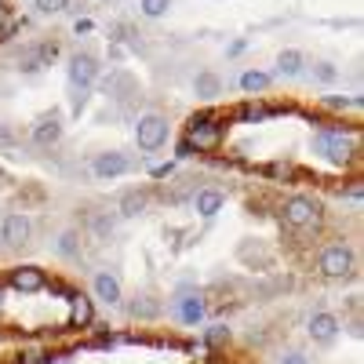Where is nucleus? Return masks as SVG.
Wrapping results in <instances>:
<instances>
[{
  "mask_svg": "<svg viewBox=\"0 0 364 364\" xmlns=\"http://www.w3.org/2000/svg\"><path fill=\"white\" fill-rule=\"evenodd\" d=\"M66 80H70V95H73V109L84 106L91 84L99 80V58L91 51H73L66 58Z\"/></svg>",
  "mask_w": 364,
  "mask_h": 364,
  "instance_id": "f257e3e1",
  "label": "nucleus"
},
{
  "mask_svg": "<svg viewBox=\"0 0 364 364\" xmlns=\"http://www.w3.org/2000/svg\"><path fill=\"white\" fill-rule=\"evenodd\" d=\"M281 215H284V223L291 230H317L321 219H324V208H321V200H314L306 193H295V197L284 200Z\"/></svg>",
  "mask_w": 364,
  "mask_h": 364,
  "instance_id": "f03ea898",
  "label": "nucleus"
},
{
  "mask_svg": "<svg viewBox=\"0 0 364 364\" xmlns=\"http://www.w3.org/2000/svg\"><path fill=\"white\" fill-rule=\"evenodd\" d=\"M317 269H321V277H328V281H343V277H353L357 259H353L350 245L336 240V245L321 248V255H317Z\"/></svg>",
  "mask_w": 364,
  "mask_h": 364,
  "instance_id": "7ed1b4c3",
  "label": "nucleus"
},
{
  "mask_svg": "<svg viewBox=\"0 0 364 364\" xmlns=\"http://www.w3.org/2000/svg\"><path fill=\"white\" fill-rule=\"evenodd\" d=\"M168 135H171V124H168V117H161V113H142L135 120V142H139L142 154L161 149L168 142Z\"/></svg>",
  "mask_w": 364,
  "mask_h": 364,
  "instance_id": "20e7f679",
  "label": "nucleus"
},
{
  "mask_svg": "<svg viewBox=\"0 0 364 364\" xmlns=\"http://www.w3.org/2000/svg\"><path fill=\"white\" fill-rule=\"evenodd\" d=\"M29 237H33V223H29L26 211H8L4 219H0V245L18 252L29 245Z\"/></svg>",
  "mask_w": 364,
  "mask_h": 364,
  "instance_id": "39448f33",
  "label": "nucleus"
},
{
  "mask_svg": "<svg viewBox=\"0 0 364 364\" xmlns=\"http://www.w3.org/2000/svg\"><path fill=\"white\" fill-rule=\"evenodd\" d=\"M223 120H215V117H193L190 120V132H186V146L193 149H215L219 142H223Z\"/></svg>",
  "mask_w": 364,
  "mask_h": 364,
  "instance_id": "423d86ee",
  "label": "nucleus"
},
{
  "mask_svg": "<svg viewBox=\"0 0 364 364\" xmlns=\"http://www.w3.org/2000/svg\"><path fill=\"white\" fill-rule=\"evenodd\" d=\"M314 149L331 164H346L353 157V139H343V132H321L314 139Z\"/></svg>",
  "mask_w": 364,
  "mask_h": 364,
  "instance_id": "0eeeda50",
  "label": "nucleus"
},
{
  "mask_svg": "<svg viewBox=\"0 0 364 364\" xmlns=\"http://www.w3.org/2000/svg\"><path fill=\"white\" fill-rule=\"evenodd\" d=\"M91 171H95V178L109 182V178H120L132 171V157L124 154V149H106V154H99L95 161H91Z\"/></svg>",
  "mask_w": 364,
  "mask_h": 364,
  "instance_id": "6e6552de",
  "label": "nucleus"
},
{
  "mask_svg": "<svg viewBox=\"0 0 364 364\" xmlns=\"http://www.w3.org/2000/svg\"><path fill=\"white\" fill-rule=\"evenodd\" d=\"M91 295H95L102 306H120V299H124V288H120V277L109 269H99L95 277H91Z\"/></svg>",
  "mask_w": 364,
  "mask_h": 364,
  "instance_id": "1a4fd4ad",
  "label": "nucleus"
},
{
  "mask_svg": "<svg viewBox=\"0 0 364 364\" xmlns=\"http://www.w3.org/2000/svg\"><path fill=\"white\" fill-rule=\"evenodd\" d=\"M339 331H343V321H339L336 314H328V310L314 314V317H310V324H306V336H310L314 343H321V346L336 343V336H339Z\"/></svg>",
  "mask_w": 364,
  "mask_h": 364,
  "instance_id": "9d476101",
  "label": "nucleus"
},
{
  "mask_svg": "<svg viewBox=\"0 0 364 364\" xmlns=\"http://www.w3.org/2000/svg\"><path fill=\"white\" fill-rule=\"evenodd\" d=\"M8 281H11L15 291L33 295V291H44V288H48V273H44L41 266H18V269H11Z\"/></svg>",
  "mask_w": 364,
  "mask_h": 364,
  "instance_id": "9b49d317",
  "label": "nucleus"
},
{
  "mask_svg": "<svg viewBox=\"0 0 364 364\" xmlns=\"http://www.w3.org/2000/svg\"><path fill=\"white\" fill-rule=\"evenodd\" d=\"M29 135H33L37 146H55L58 139H63V117H58L55 109L51 113H41L33 120V132H29Z\"/></svg>",
  "mask_w": 364,
  "mask_h": 364,
  "instance_id": "f8f14e48",
  "label": "nucleus"
},
{
  "mask_svg": "<svg viewBox=\"0 0 364 364\" xmlns=\"http://www.w3.org/2000/svg\"><path fill=\"white\" fill-rule=\"evenodd\" d=\"M175 314H178V321H182V324H197V321H204V314H208L204 295H200V291H186V295H178V299H175Z\"/></svg>",
  "mask_w": 364,
  "mask_h": 364,
  "instance_id": "ddd939ff",
  "label": "nucleus"
},
{
  "mask_svg": "<svg viewBox=\"0 0 364 364\" xmlns=\"http://www.w3.org/2000/svg\"><path fill=\"white\" fill-rule=\"evenodd\" d=\"M193 208H197L200 219H215L219 211L226 208V193H223V190H211V186H208V190H197V193H193Z\"/></svg>",
  "mask_w": 364,
  "mask_h": 364,
  "instance_id": "4468645a",
  "label": "nucleus"
},
{
  "mask_svg": "<svg viewBox=\"0 0 364 364\" xmlns=\"http://www.w3.org/2000/svg\"><path fill=\"white\" fill-rule=\"evenodd\" d=\"M146 208H149V190H128V193H120V200H117L120 219H139Z\"/></svg>",
  "mask_w": 364,
  "mask_h": 364,
  "instance_id": "2eb2a0df",
  "label": "nucleus"
},
{
  "mask_svg": "<svg viewBox=\"0 0 364 364\" xmlns=\"http://www.w3.org/2000/svg\"><path fill=\"white\" fill-rule=\"evenodd\" d=\"M193 95L200 99V102H215L219 95H223V80H219V73H197L193 77Z\"/></svg>",
  "mask_w": 364,
  "mask_h": 364,
  "instance_id": "dca6fc26",
  "label": "nucleus"
},
{
  "mask_svg": "<svg viewBox=\"0 0 364 364\" xmlns=\"http://www.w3.org/2000/svg\"><path fill=\"white\" fill-rule=\"evenodd\" d=\"M302 70H306V58H302V51L284 48V51L277 55V77H299Z\"/></svg>",
  "mask_w": 364,
  "mask_h": 364,
  "instance_id": "f3484780",
  "label": "nucleus"
},
{
  "mask_svg": "<svg viewBox=\"0 0 364 364\" xmlns=\"http://www.w3.org/2000/svg\"><path fill=\"white\" fill-rule=\"evenodd\" d=\"M91 317H95V310H91V299L87 295H70V321L77 324V328H87L91 324Z\"/></svg>",
  "mask_w": 364,
  "mask_h": 364,
  "instance_id": "a211bd4d",
  "label": "nucleus"
},
{
  "mask_svg": "<svg viewBox=\"0 0 364 364\" xmlns=\"http://www.w3.org/2000/svg\"><path fill=\"white\" fill-rule=\"evenodd\" d=\"M269 73H262V70H245V73H240V91H245V95H262V91L269 87Z\"/></svg>",
  "mask_w": 364,
  "mask_h": 364,
  "instance_id": "6ab92c4d",
  "label": "nucleus"
},
{
  "mask_svg": "<svg viewBox=\"0 0 364 364\" xmlns=\"http://www.w3.org/2000/svg\"><path fill=\"white\" fill-rule=\"evenodd\" d=\"M237 255H240V262H245V266H269V252L262 245H255V240H240Z\"/></svg>",
  "mask_w": 364,
  "mask_h": 364,
  "instance_id": "aec40b11",
  "label": "nucleus"
},
{
  "mask_svg": "<svg viewBox=\"0 0 364 364\" xmlns=\"http://www.w3.org/2000/svg\"><path fill=\"white\" fill-rule=\"evenodd\" d=\"M128 314L149 321V317H157V314H161V306H157V302L149 299V295H135V302H128Z\"/></svg>",
  "mask_w": 364,
  "mask_h": 364,
  "instance_id": "412c9836",
  "label": "nucleus"
},
{
  "mask_svg": "<svg viewBox=\"0 0 364 364\" xmlns=\"http://www.w3.org/2000/svg\"><path fill=\"white\" fill-rule=\"evenodd\" d=\"M58 255H63V259H73V255H80V233L77 230H66L63 237H58Z\"/></svg>",
  "mask_w": 364,
  "mask_h": 364,
  "instance_id": "4be33fe9",
  "label": "nucleus"
},
{
  "mask_svg": "<svg viewBox=\"0 0 364 364\" xmlns=\"http://www.w3.org/2000/svg\"><path fill=\"white\" fill-rule=\"evenodd\" d=\"M18 70H22V73H37V70H44V58H41V51H37V48L22 51V55H18Z\"/></svg>",
  "mask_w": 364,
  "mask_h": 364,
  "instance_id": "5701e85b",
  "label": "nucleus"
},
{
  "mask_svg": "<svg viewBox=\"0 0 364 364\" xmlns=\"http://www.w3.org/2000/svg\"><path fill=\"white\" fill-rule=\"evenodd\" d=\"M237 117H240V120H248V124H255V120H266V117H269V109L259 106V102H245V106L237 109Z\"/></svg>",
  "mask_w": 364,
  "mask_h": 364,
  "instance_id": "b1692460",
  "label": "nucleus"
},
{
  "mask_svg": "<svg viewBox=\"0 0 364 364\" xmlns=\"http://www.w3.org/2000/svg\"><path fill=\"white\" fill-rule=\"evenodd\" d=\"M204 343H208V346H226V343H230V328H226V324H211V328L204 331Z\"/></svg>",
  "mask_w": 364,
  "mask_h": 364,
  "instance_id": "393cba45",
  "label": "nucleus"
},
{
  "mask_svg": "<svg viewBox=\"0 0 364 364\" xmlns=\"http://www.w3.org/2000/svg\"><path fill=\"white\" fill-rule=\"evenodd\" d=\"M142 15L146 18H161V15H168V8H171V0H142Z\"/></svg>",
  "mask_w": 364,
  "mask_h": 364,
  "instance_id": "a878e982",
  "label": "nucleus"
},
{
  "mask_svg": "<svg viewBox=\"0 0 364 364\" xmlns=\"http://www.w3.org/2000/svg\"><path fill=\"white\" fill-rule=\"evenodd\" d=\"M41 15H63L70 8V0H33Z\"/></svg>",
  "mask_w": 364,
  "mask_h": 364,
  "instance_id": "bb28decb",
  "label": "nucleus"
},
{
  "mask_svg": "<svg viewBox=\"0 0 364 364\" xmlns=\"http://www.w3.org/2000/svg\"><path fill=\"white\" fill-rule=\"evenodd\" d=\"M314 77H317L321 84H331V80H336V77H339V70H336V66H331V63H317V66H314Z\"/></svg>",
  "mask_w": 364,
  "mask_h": 364,
  "instance_id": "cd10ccee",
  "label": "nucleus"
},
{
  "mask_svg": "<svg viewBox=\"0 0 364 364\" xmlns=\"http://www.w3.org/2000/svg\"><path fill=\"white\" fill-rule=\"evenodd\" d=\"M37 51H41V58H44V66H51V63H55V55H58V44L44 41V44H37Z\"/></svg>",
  "mask_w": 364,
  "mask_h": 364,
  "instance_id": "c85d7f7f",
  "label": "nucleus"
},
{
  "mask_svg": "<svg viewBox=\"0 0 364 364\" xmlns=\"http://www.w3.org/2000/svg\"><path fill=\"white\" fill-rule=\"evenodd\" d=\"M281 364H310V357H306V353H299V350H291V353L281 357Z\"/></svg>",
  "mask_w": 364,
  "mask_h": 364,
  "instance_id": "c756f323",
  "label": "nucleus"
},
{
  "mask_svg": "<svg viewBox=\"0 0 364 364\" xmlns=\"http://www.w3.org/2000/svg\"><path fill=\"white\" fill-rule=\"evenodd\" d=\"M331 109H350V106H360V99H328Z\"/></svg>",
  "mask_w": 364,
  "mask_h": 364,
  "instance_id": "7c9ffc66",
  "label": "nucleus"
},
{
  "mask_svg": "<svg viewBox=\"0 0 364 364\" xmlns=\"http://www.w3.org/2000/svg\"><path fill=\"white\" fill-rule=\"evenodd\" d=\"M360 193H364V186H360V182H350V190H346V197H350V200H360Z\"/></svg>",
  "mask_w": 364,
  "mask_h": 364,
  "instance_id": "2f4dec72",
  "label": "nucleus"
},
{
  "mask_svg": "<svg viewBox=\"0 0 364 364\" xmlns=\"http://www.w3.org/2000/svg\"><path fill=\"white\" fill-rule=\"evenodd\" d=\"M4 146H11V132H8V128H0V149H4Z\"/></svg>",
  "mask_w": 364,
  "mask_h": 364,
  "instance_id": "473e14b6",
  "label": "nucleus"
},
{
  "mask_svg": "<svg viewBox=\"0 0 364 364\" xmlns=\"http://www.w3.org/2000/svg\"><path fill=\"white\" fill-rule=\"evenodd\" d=\"M63 364H70V360H63Z\"/></svg>",
  "mask_w": 364,
  "mask_h": 364,
  "instance_id": "72a5a7b5",
  "label": "nucleus"
}]
</instances>
